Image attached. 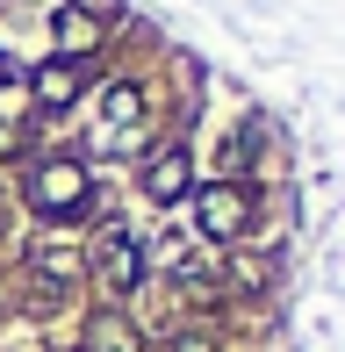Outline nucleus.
Masks as SVG:
<instances>
[{
    "label": "nucleus",
    "mask_w": 345,
    "mask_h": 352,
    "mask_svg": "<svg viewBox=\"0 0 345 352\" xmlns=\"http://www.w3.org/2000/svg\"><path fill=\"white\" fill-rule=\"evenodd\" d=\"M172 352H209V345H201V338H180V345H172Z\"/></svg>",
    "instance_id": "nucleus-7"
},
{
    "label": "nucleus",
    "mask_w": 345,
    "mask_h": 352,
    "mask_svg": "<svg viewBox=\"0 0 345 352\" xmlns=\"http://www.w3.org/2000/svg\"><path fill=\"white\" fill-rule=\"evenodd\" d=\"M144 187H151V201H172L187 187V151H159L151 158V173H144Z\"/></svg>",
    "instance_id": "nucleus-3"
},
{
    "label": "nucleus",
    "mask_w": 345,
    "mask_h": 352,
    "mask_svg": "<svg viewBox=\"0 0 345 352\" xmlns=\"http://www.w3.org/2000/svg\"><path fill=\"white\" fill-rule=\"evenodd\" d=\"M29 201H36L43 216H80L87 209V173L72 166V158H51V166H36V180H29Z\"/></svg>",
    "instance_id": "nucleus-1"
},
{
    "label": "nucleus",
    "mask_w": 345,
    "mask_h": 352,
    "mask_svg": "<svg viewBox=\"0 0 345 352\" xmlns=\"http://www.w3.org/2000/svg\"><path fill=\"white\" fill-rule=\"evenodd\" d=\"M36 94H43L51 108H65L72 94H80V72H72V65H43V72H36Z\"/></svg>",
    "instance_id": "nucleus-4"
},
{
    "label": "nucleus",
    "mask_w": 345,
    "mask_h": 352,
    "mask_svg": "<svg viewBox=\"0 0 345 352\" xmlns=\"http://www.w3.org/2000/svg\"><path fill=\"white\" fill-rule=\"evenodd\" d=\"M58 29H65V43H72V51H93V22H87V14H65Z\"/></svg>",
    "instance_id": "nucleus-5"
},
{
    "label": "nucleus",
    "mask_w": 345,
    "mask_h": 352,
    "mask_svg": "<svg viewBox=\"0 0 345 352\" xmlns=\"http://www.w3.org/2000/svg\"><path fill=\"white\" fill-rule=\"evenodd\" d=\"M194 216H201V230H209V237H238L245 216H252V201H245L238 187H209V195L194 201Z\"/></svg>",
    "instance_id": "nucleus-2"
},
{
    "label": "nucleus",
    "mask_w": 345,
    "mask_h": 352,
    "mask_svg": "<svg viewBox=\"0 0 345 352\" xmlns=\"http://www.w3.org/2000/svg\"><path fill=\"white\" fill-rule=\"evenodd\" d=\"M108 116H115V122H130V116H137V94H122V87H115V94H108Z\"/></svg>",
    "instance_id": "nucleus-6"
},
{
    "label": "nucleus",
    "mask_w": 345,
    "mask_h": 352,
    "mask_svg": "<svg viewBox=\"0 0 345 352\" xmlns=\"http://www.w3.org/2000/svg\"><path fill=\"white\" fill-rule=\"evenodd\" d=\"M8 72H14V65H8V58H0V79H8Z\"/></svg>",
    "instance_id": "nucleus-8"
}]
</instances>
